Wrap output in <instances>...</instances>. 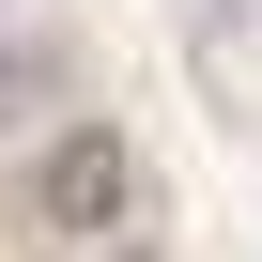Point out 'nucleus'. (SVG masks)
I'll list each match as a JSON object with an SVG mask.
<instances>
[{"mask_svg":"<svg viewBox=\"0 0 262 262\" xmlns=\"http://www.w3.org/2000/svg\"><path fill=\"white\" fill-rule=\"evenodd\" d=\"M108 262H139V247H108Z\"/></svg>","mask_w":262,"mask_h":262,"instance_id":"3","label":"nucleus"},{"mask_svg":"<svg viewBox=\"0 0 262 262\" xmlns=\"http://www.w3.org/2000/svg\"><path fill=\"white\" fill-rule=\"evenodd\" d=\"M31 93H47V47H31V31H0V123H16Z\"/></svg>","mask_w":262,"mask_h":262,"instance_id":"2","label":"nucleus"},{"mask_svg":"<svg viewBox=\"0 0 262 262\" xmlns=\"http://www.w3.org/2000/svg\"><path fill=\"white\" fill-rule=\"evenodd\" d=\"M31 231L47 247H123L139 231V155H123L108 123H62V139L31 155Z\"/></svg>","mask_w":262,"mask_h":262,"instance_id":"1","label":"nucleus"}]
</instances>
